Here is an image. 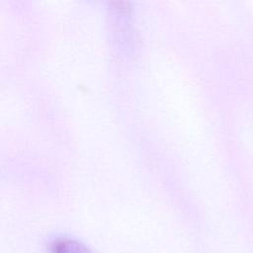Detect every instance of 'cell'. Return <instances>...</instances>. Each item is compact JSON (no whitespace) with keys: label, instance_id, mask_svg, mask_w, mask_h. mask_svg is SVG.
Returning <instances> with one entry per match:
<instances>
[{"label":"cell","instance_id":"cell-1","mask_svg":"<svg viewBox=\"0 0 253 253\" xmlns=\"http://www.w3.org/2000/svg\"><path fill=\"white\" fill-rule=\"evenodd\" d=\"M49 253H94L87 245L73 238L57 237L48 248Z\"/></svg>","mask_w":253,"mask_h":253}]
</instances>
